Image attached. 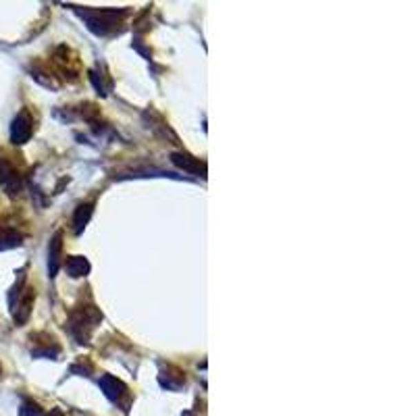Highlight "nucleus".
Listing matches in <instances>:
<instances>
[{
	"instance_id": "1",
	"label": "nucleus",
	"mask_w": 416,
	"mask_h": 416,
	"mask_svg": "<svg viewBox=\"0 0 416 416\" xmlns=\"http://www.w3.org/2000/svg\"><path fill=\"white\" fill-rule=\"evenodd\" d=\"M87 23L96 34H107L111 28L119 23V13L115 11H96L94 15H87Z\"/></svg>"
},
{
	"instance_id": "5",
	"label": "nucleus",
	"mask_w": 416,
	"mask_h": 416,
	"mask_svg": "<svg viewBox=\"0 0 416 416\" xmlns=\"http://www.w3.org/2000/svg\"><path fill=\"white\" fill-rule=\"evenodd\" d=\"M92 215V204H79L77 211H75V217H73V225H75V231H81L87 223Z\"/></svg>"
},
{
	"instance_id": "6",
	"label": "nucleus",
	"mask_w": 416,
	"mask_h": 416,
	"mask_svg": "<svg viewBox=\"0 0 416 416\" xmlns=\"http://www.w3.org/2000/svg\"><path fill=\"white\" fill-rule=\"evenodd\" d=\"M50 262H48V267H50V275L54 277V273H56V269H59V256H61V233H56L54 236V240L50 242Z\"/></svg>"
},
{
	"instance_id": "2",
	"label": "nucleus",
	"mask_w": 416,
	"mask_h": 416,
	"mask_svg": "<svg viewBox=\"0 0 416 416\" xmlns=\"http://www.w3.org/2000/svg\"><path fill=\"white\" fill-rule=\"evenodd\" d=\"M32 119H30V115L28 113H21V115H17V119L13 121V129H11V138H13V142L15 144H23V142H28L30 140V136H32Z\"/></svg>"
},
{
	"instance_id": "4",
	"label": "nucleus",
	"mask_w": 416,
	"mask_h": 416,
	"mask_svg": "<svg viewBox=\"0 0 416 416\" xmlns=\"http://www.w3.org/2000/svg\"><path fill=\"white\" fill-rule=\"evenodd\" d=\"M67 271H69L71 277H81V275H85V273L90 271V264H87L85 258H81V256H73V258L67 260Z\"/></svg>"
},
{
	"instance_id": "7",
	"label": "nucleus",
	"mask_w": 416,
	"mask_h": 416,
	"mask_svg": "<svg viewBox=\"0 0 416 416\" xmlns=\"http://www.w3.org/2000/svg\"><path fill=\"white\" fill-rule=\"evenodd\" d=\"M21 244V236L13 229H5L0 231V250L5 248H13V246H19Z\"/></svg>"
},
{
	"instance_id": "8",
	"label": "nucleus",
	"mask_w": 416,
	"mask_h": 416,
	"mask_svg": "<svg viewBox=\"0 0 416 416\" xmlns=\"http://www.w3.org/2000/svg\"><path fill=\"white\" fill-rule=\"evenodd\" d=\"M21 416H42V410H40L38 404L25 402V404H23V410H21Z\"/></svg>"
},
{
	"instance_id": "3",
	"label": "nucleus",
	"mask_w": 416,
	"mask_h": 416,
	"mask_svg": "<svg viewBox=\"0 0 416 416\" xmlns=\"http://www.w3.org/2000/svg\"><path fill=\"white\" fill-rule=\"evenodd\" d=\"M100 387L104 389V393H107L113 402H121V397L127 395V387L121 381H117L115 377H102Z\"/></svg>"
}]
</instances>
